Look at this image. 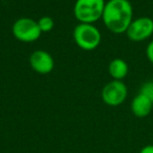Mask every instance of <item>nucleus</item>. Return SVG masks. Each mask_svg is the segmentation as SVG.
<instances>
[{"label": "nucleus", "mask_w": 153, "mask_h": 153, "mask_svg": "<svg viewBox=\"0 0 153 153\" xmlns=\"http://www.w3.org/2000/svg\"><path fill=\"white\" fill-rule=\"evenodd\" d=\"M133 8L128 0H109L106 2L102 20L113 33H124L133 21Z\"/></svg>", "instance_id": "nucleus-1"}, {"label": "nucleus", "mask_w": 153, "mask_h": 153, "mask_svg": "<svg viewBox=\"0 0 153 153\" xmlns=\"http://www.w3.org/2000/svg\"><path fill=\"white\" fill-rule=\"evenodd\" d=\"M104 0H77L74 6V14L81 23L92 24L102 19L104 13Z\"/></svg>", "instance_id": "nucleus-2"}, {"label": "nucleus", "mask_w": 153, "mask_h": 153, "mask_svg": "<svg viewBox=\"0 0 153 153\" xmlns=\"http://www.w3.org/2000/svg\"><path fill=\"white\" fill-rule=\"evenodd\" d=\"M101 32L94 25L80 23L74 29V40L81 49L90 51L96 49L101 43Z\"/></svg>", "instance_id": "nucleus-3"}, {"label": "nucleus", "mask_w": 153, "mask_h": 153, "mask_svg": "<svg viewBox=\"0 0 153 153\" xmlns=\"http://www.w3.org/2000/svg\"><path fill=\"white\" fill-rule=\"evenodd\" d=\"M12 32L17 40L24 43L35 42L42 33L39 28L38 22L31 18H20L15 21Z\"/></svg>", "instance_id": "nucleus-4"}, {"label": "nucleus", "mask_w": 153, "mask_h": 153, "mask_svg": "<svg viewBox=\"0 0 153 153\" xmlns=\"http://www.w3.org/2000/svg\"><path fill=\"white\" fill-rule=\"evenodd\" d=\"M128 89L122 80H112L102 90V99L109 106H118L125 102Z\"/></svg>", "instance_id": "nucleus-5"}, {"label": "nucleus", "mask_w": 153, "mask_h": 153, "mask_svg": "<svg viewBox=\"0 0 153 153\" xmlns=\"http://www.w3.org/2000/svg\"><path fill=\"white\" fill-rule=\"evenodd\" d=\"M129 40L143 42L153 34V20L149 17H141L131 22L126 31Z\"/></svg>", "instance_id": "nucleus-6"}, {"label": "nucleus", "mask_w": 153, "mask_h": 153, "mask_svg": "<svg viewBox=\"0 0 153 153\" xmlns=\"http://www.w3.org/2000/svg\"><path fill=\"white\" fill-rule=\"evenodd\" d=\"M32 69L39 74H48L55 67V61L48 52L44 50H36L29 56Z\"/></svg>", "instance_id": "nucleus-7"}, {"label": "nucleus", "mask_w": 153, "mask_h": 153, "mask_svg": "<svg viewBox=\"0 0 153 153\" xmlns=\"http://www.w3.org/2000/svg\"><path fill=\"white\" fill-rule=\"evenodd\" d=\"M153 108V103L143 94L139 93L131 102L132 114L137 118H145L150 115Z\"/></svg>", "instance_id": "nucleus-8"}, {"label": "nucleus", "mask_w": 153, "mask_h": 153, "mask_svg": "<svg viewBox=\"0 0 153 153\" xmlns=\"http://www.w3.org/2000/svg\"><path fill=\"white\" fill-rule=\"evenodd\" d=\"M108 72L113 80H122L129 72L128 64L122 59H115L109 64Z\"/></svg>", "instance_id": "nucleus-9"}, {"label": "nucleus", "mask_w": 153, "mask_h": 153, "mask_svg": "<svg viewBox=\"0 0 153 153\" xmlns=\"http://www.w3.org/2000/svg\"><path fill=\"white\" fill-rule=\"evenodd\" d=\"M38 25H39V28L42 32H48L50 31L51 29L54 28V25H55V22L54 20L48 16H44L42 18H40L37 21Z\"/></svg>", "instance_id": "nucleus-10"}, {"label": "nucleus", "mask_w": 153, "mask_h": 153, "mask_svg": "<svg viewBox=\"0 0 153 153\" xmlns=\"http://www.w3.org/2000/svg\"><path fill=\"white\" fill-rule=\"evenodd\" d=\"M139 93L143 94L144 96H146L148 99H150L151 102L153 103V80L146 81L145 83H143Z\"/></svg>", "instance_id": "nucleus-11"}, {"label": "nucleus", "mask_w": 153, "mask_h": 153, "mask_svg": "<svg viewBox=\"0 0 153 153\" xmlns=\"http://www.w3.org/2000/svg\"><path fill=\"white\" fill-rule=\"evenodd\" d=\"M146 55H147L149 62L153 64V41L148 44L147 48H146Z\"/></svg>", "instance_id": "nucleus-12"}, {"label": "nucleus", "mask_w": 153, "mask_h": 153, "mask_svg": "<svg viewBox=\"0 0 153 153\" xmlns=\"http://www.w3.org/2000/svg\"><path fill=\"white\" fill-rule=\"evenodd\" d=\"M139 153H153V145H147L143 147Z\"/></svg>", "instance_id": "nucleus-13"}]
</instances>
